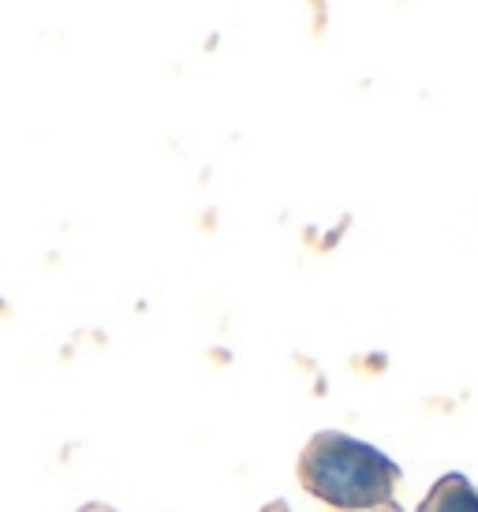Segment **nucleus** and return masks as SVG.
I'll return each mask as SVG.
<instances>
[{"mask_svg": "<svg viewBox=\"0 0 478 512\" xmlns=\"http://www.w3.org/2000/svg\"><path fill=\"white\" fill-rule=\"evenodd\" d=\"M419 512H478V490L467 483L464 475H441L434 490L426 494Z\"/></svg>", "mask_w": 478, "mask_h": 512, "instance_id": "2", "label": "nucleus"}, {"mask_svg": "<svg viewBox=\"0 0 478 512\" xmlns=\"http://www.w3.org/2000/svg\"><path fill=\"white\" fill-rule=\"evenodd\" d=\"M396 479L400 468L389 456L340 430L314 434L299 456V483L333 509H378L393 501Z\"/></svg>", "mask_w": 478, "mask_h": 512, "instance_id": "1", "label": "nucleus"}, {"mask_svg": "<svg viewBox=\"0 0 478 512\" xmlns=\"http://www.w3.org/2000/svg\"><path fill=\"white\" fill-rule=\"evenodd\" d=\"M262 512H292V509H288L284 501H273V505H266V509H262Z\"/></svg>", "mask_w": 478, "mask_h": 512, "instance_id": "3", "label": "nucleus"}, {"mask_svg": "<svg viewBox=\"0 0 478 512\" xmlns=\"http://www.w3.org/2000/svg\"><path fill=\"white\" fill-rule=\"evenodd\" d=\"M378 512H404V509H400L396 501H385V505H378Z\"/></svg>", "mask_w": 478, "mask_h": 512, "instance_id": "4", "label": "nucleus"}]
</instances>
